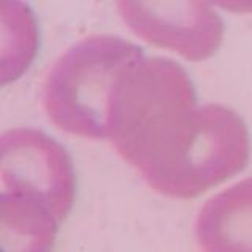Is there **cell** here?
I'll return each instance as SVG.
<instances>
[{"label":"cell","instance_id":"1","mask_svg":"<svg viewBox=\"0 0 252 252\" xmlns=\"http://www.w3.org/2000/svg\"><path fill=\"white\" fill-rule=\"evenodd\" d=\"M197 107L195 87L180 63L142 57L115 82L109 102V139L137 170H144Z\"/></svg>","mask_w":252,"mask_h":252},{"label":"cell","instance_id":"2","mask_svg":"<svg viewBox=\"0 0 252 252\" xmlns=\"http://www.w3.org/2000/svg\"><path fill=\"white\" fill-rule=\"evenodd\" d=\"M249 155L243 118L227 106L207 104L186 117L142 175L156 192L192 199L241 172Z\"/></svg>","mask_w":252,"mask_h":252},{"label":"cell","instance_id":"3","mask_svg":"<svg viewBox=\"0 0 252 252\" xmlns=\"http://www.w3.org/2000/svg\"><path fill=\"white\" fill-rule=\"evenodd\" d=\"M144 49L117 35L81 39L54 63L44 82V109L60 129L90 139H109V102L123 71Z\"/></svg>","mask_w":252,"mask_h":252},{"label":"cell","instance_id":"4","mask_svg":"<svg viewBox=\"0 0 252 252\" xmlns=\"http://www.w3.org/2000/svg\"><path fill=\"white\" fill-rule=\"evenodd\" d=\"M5 194L39 202L63 222L76 197L73 159L62 144L32 128L8 129L0 139Z\"/></svg>","mask_w":252,"mask_h":252},{"label":"cell","instance_id":"5","mask_svg":"<svg viewBox=\"0 0 252 252\" xmlns=\"http://www.w3.org/2000/svg\"><path fill=\"white\" fill-rule=\"evenodd\" d=\"M118 11L137 36L188 60L210 59L222 44L224 22L208 3L120 2Z\"/></svg>","mask_w":252,"mask_h":252},{"label":"cell","instance_id":"6","mask_svg":"<svg viewBox=\"0 0 252 252\" xmlns=\"http://www.w3.org/2000/svg\"><path fill=\"white\" fill-rule=\"evenodd\" d=\"M195 236L203 252H252V178L238 181L203 205Z\"/></svg>","mask_w":252,"mask_h":252},{"label":"cell","instance_id":"7","mask_svg":"<svg viewBox=\"0 0 252 252\" xmlns=\"http://www.w3.org/2000/svg\"><path fill=\"white\" fill-rule=\"evenodd\" d=\"M59 220L44 205L2 192L0 240L2 252H52Z\"/></svg>","mask_w":252,"mask_h":252}]
</instances>
